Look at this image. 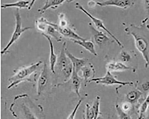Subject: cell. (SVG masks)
Listing matches in <instances>:
<instances>
[{"label": "cell", "instance_id": "2e32d148", "mask_svg": "<svg viewBox=\"0 0 149 119\" xmlns=\"http://www.w3.org/2000/svg\"><path fill=\"white\" fill-rule=\"evenodd\" d=\"M107 71L111 72H120L130 69L131 68L123 63L120 62H112L108 63L106 65Z\"/></svg>", "mask_w": 149, "mask_h": 119}, {"label": "cell", "instance_id": "d6986e66", "mask_svg": "<svg viewBox=\"0 0 149 119\" xmlns=\"http://www.w3.org/2000/svg\"><path fill=\"white\" fill-rule=\"evenodd\" d=\"M67 1H68V0H49L47 4L46 5H44L42 8L39 9L38 11L41 14H43L49 8L56 9Z\"/></svg>", "mask_w": 149, "mask_h": 119}, {"label": "cell", "instance_id": "5bb4252c", "mask_svg": "<svg viewBox=\"0 0 149 119\" xmlns=\"http://www.w3.org/2000/svg\"><path fill=\"white\" fill-rule=\"evenodd\" d=\"M42 35L46 38L48 41L49 44L50 48V55H49V64H50V69L52 72L54 74L55 73V66L57 61L58 57L54 52V46L53 43L50 37L47 35L42 33Z\"/></svg>", "mask_w": 149, "mask_h": 119}, {"label": "cell", "instance_id": "ac0fdd59", "mask_svg": "<svg viewBox=\"0 0 149 119\" xmlns=\"http://www.w3.org/2000/svg\"><path fill=\"white\" fill-rule=\"evenodd\" d=\"M30 3L29 1L26 0H18L15 3H3L1 8L5 9L9 8H16L17 9L28 8Z\"/></svg>", "mask_w": 149, "mask_h": 119}, {"label": "cell", "instance_id": "4316f807", "mask_svg": "<svg viewBox=\"0 0 149 119\" xmlns=\"http://www.w3.org/2000/svg\"><path fill=\"white\" fill-rule=\"evenodd\" d=\"M131 106L130 104L129 103L124 104L121 107V109L124 111L126 112L130 110Z\"/></svg>", "mask_w": 149, "mask_h": 119}, {"label": "cell", "instance_id": "7402d4cb", "mask_svg": "<svg viewBox=\"0 0 149 119\" xmlns=\"http://www.w3.org/2000/svg\"><path fill=\"white\" fill-rule=\"evenodd\" d=\"M84 116L86 119H95V114L92 106L88 104H86V105Z\"/></svg>", "mask_w": 149, "mask_h": 119}, {"label": "cell", "instance_id": "ffe728a7", "mask_svg": "<svg viewBox=\"0 0 149 119\" xmlns=\"http://www.w3.org/2000/svg\"><path fill=\"white\" fill-rule=\"evenodd\" d=\"M141 93L138 91H133L129 92L127 95L126 98L130 103H134L140 98Z\"/></svg>", "mask_w": 149, "mask_h": 119}, {"label": "cell", "instance_id": "603a6c76", "mask_svg": "<svg viewBox=\"0 0 149 119\" xmlns=\"http://www.w3.org/2000/svg\"><path fill=\"white\" fill-rule=\"evenodd\" d=\"M149 105V92L144 102L141 105L139 111V118L143 117L144 114L146 112Z\"/></svg>", "mask_w": 149, "mask_h": 119}, {"label": "cell", "instance_id": "83f0119b", "mask_svg": "<svg viewBox=\"0 0 149 119\" xmlns=\"http://www.w3.org/2000/svg\"><path fill=\"white\" fill-rule=\"evenodd\" d=\"M142 87L145 91L149 90V80L143 83L142 85Z\"/></svg>", "mask_w": 149, "mask_h": 119}, {"label": "cell", "instance_id": "9a60e30c", "mask_svg": "<svg viewBox=\"0 0 149 119\" xmlns=\"http://www.w3.org/2000/svg\"><path fill=\"white\" fill-rule=\"evenodd\" d=\"M70 80L73 90L77 96L80 97V90L81 86L82 78L79 75L78 73L73 68V71Z\"/></svg>", "mask_w": 149, "mask_h": 119}, {"label": "cell", "instance_id": "5b68a950", "mask_svg": "<svg viewBox=\"0 0 149 119\" xmlns=\"http://www.w3.org/2000/svg\"><path fill=\"white\" fill-rule=\"evenodd\" d=\"M95 82L97 84H102L107 86L119 85L125 86L131 85L133 83L129 82H123L117 80L110 71H107L104 76L94 78L91 80L89 83Z\"/></svg>", "mask_w": 149, "mask_h": 119}, {"label": "cell", "instance_id": "1f68e13d", "mask_svg": "<svg viewBox=\"0 0 149 119\" xmlns=\"http://www.w3.org/2000/svg\"><path fill=\"white\" fill-rule=\"evenodd\" d=\"M147 111H148V115H149V105L148 107V108Z\"/></svg>", "mask_w": 149, "mask_h": 119}, {"label": "cell", "instance_id": "9c48e42d", "mask_svg": "<svg viewBox=\"0 0 149 119\" xmlns=\"http://www.w3.org/2000/svg\"><path fill=\"white\" fill-rule=\"evenodd\" d=\"M52 25L58 31L62 36L70 40H84L86 39L81 37L68 26L61 27L56 24L52 23Z\"/></svg>", "mask_w": 149, "mask_h": 119}, {"label": "cell", "instance_id": "f546056e", "mask_svg": "<svg viewBox=\"0 0 149 119\" xmlns=\"http://www.w3.org/2000/svg\"><path fill=\"white\" fill-rule=\"evenodd\" d=\"M36 1V0H31V2L30 3L29 6V7L28 9L30 10H31L32 8L34 5Z\"/></svg>", "mask_w": 149, "mask_h": 119}, {"label": "cell", "instance_id": "e0dca14e", "mask_svg": "<svg viewBox=\"0 0 149 119\" xmlns=\"http://www.w3.org/2000/svg\"><path fill=\"white\" fill-rule=\"evenodd\" d=\"M74 43L82 46L85 50L88 51L91 53L95 56H97V53L95 50V45L93 42L86 41V40L82 41L80 40H71Z\"/></svg>", "mask_w": 149, "mask_h": 119}, {"label": "cell", "instance_id": "44dd1931", "mask_svg": "<svg viewBox=\"0 0 149 119\" xmlns=\"http://www.w3.org/2000/svg\"><path fill=\"white\" fill-rule=\"evenodd\" d=\"M100 97L99 96H97L92 106L95 114V119L97 118L100 114Z\"/></svg>", "mask_w": 149, "mask_h": 119}, {"label": "cell", "instance_id": "8992f818", "mask_svg": "<svg viewBox=\"0 0 149 119\" xmlns=\"http://www.w3.org/2000/svg\"><path fill=\"white\" fill-rule=\"evenodd\" d=\"M76 8L81 10L86 15L89 17L91 20L96 27L98 29H102L108 33L112 38L119 46L121 47H123V45L115 36L105 26L103 21L97 18L92 15L89 12L87 11L83 6L79 3L75 4Z\"/></svg>", "mask_w": 149, "mask_h": 119}, {"label": "cell", "instance_id": "30bf717a", "mask_svg": "<svg viewBox=\"0 0 149 119\" xmlns=\"http://www.w3.org/2000/svg\"><path fill=\"white\" fill-rule=\"evenodd\" d=\"M66 43L64 42L62 46L59 56L57 59L56 64L61 72L72 64L66 53Z\"/></svg>", "mask_w": 149, "mask_h": 119}, {"label": "cell", "instance_id": "f1b7e54d", "mask_svg": "<svg viewBox=\"0 0 149 119\" xmlns=\"http://www.w3.org/2000/svg\"><path fill=\"white\" fill-rule=\"evenodd\" d=\"M144 3L146 8L149 12V0H145Z\"/></svg>", "mask_w": 149, "mask_h": 119}, {"label": "cell", "instance_id": "cb8c5ba5", "mask_svg": "<svg viewBox=\"0 0 149 119\" xmlns=\"http://www.w3.org/2000/svg\"><path fill=\"white\" fill-rule=\"evenodd\" d=\"M116 109L119 117L121 119H130V116L128 115L126 112L123 111L121 107L117 105L116 106Z\"/></svg>", "mask_w": 149, "mask_h": 119}, {"label": "cell", "instance_id": "3957f363", "mask_svg": "<svg viewBox=\"0 0 149 119\" xmlns=\"http://www.w3.org/2000/svg\"><path fill=\"white\" fill-rule=\"evenodd\" d=\"M35 26L39 30L49 37L54 39L57 42L61 41L62 36L52 25V22L41 17L35 21Z\"/></svg>", "mask_w": 149, "mask_h": 119}, {"label": "cell", "instance_id": "4dcf8cb0", "mask_svg": "<svg viewBox=\"0 0 149 119\" xmlns=\"http://www.w3.org/2000/svg\"><path fill=\"white\" fill-rule=\"evenodd\" d=\"M49 1V0H46L45 2L44 5H46L48 3Z\"/></svg>", "mask_w": 149, "mask_h": 119}, {"label": "cell", "instance_id": "52a82bcc", "mask_svg": "<svg viewBox=\"0 0 149 119\" xmlns=\"http://www.w3.org/2000/svg\"><path fill=\"white\" fill-rule=\"evenodd\" d=\"M88 26L93 39L97 45L99 46L103 45L109 41L110 39L103 32L95 28L91 23H89Z\"/></svg>", "mask_w": 149, "mask_h": 119}, {"label": "cell", "instance_id": "d4e9b609", "mask_svg": "<svg viewBox=\"0 0 149 119\" xmlns=\"http://www.w3.org/2000/svg\"><path fill=\"white\" fill-rule=\"evenodd\" d=\"M83 101L82 99H81L78 102L72 113L68 117L67 119H72L75 117L77 112Z\"/></svg>", "mask_w": 149, "mask_h": 119}, {"label": "cell", "instance_id": "277c9868", "mask_svg": "<svg viewBox=\"0 0 149 119\" xmlns=\"http://www.w3.org/2000/svg\"><path fill=\"white\" fill-rule=\"evenodd\" d=\"M16 26L15 30L12 34L11 38L7 45L1 52L2 54L7 53L10 46L14 44L19 38L22 34L25 31L32 29L31 27L23 28L19 9L17 8L15 15Z\"/></svg>", "mask_w": 149, "mask_h": 119}, {"label": "cell", "instance_id": "8fae6325", "mask_svg": "<svg viewBox=\"0 0 149 119\" xmlns=\"http://www.w3.org/2000/svg\"><path fill=\"white\" fill-rule=\"evenodd\" d=\"M48 81V68L47 64L45 63L37 82V92L39 96H40L45 90Z\"/></svg>", "mask_w": 149, "mask_h": 119}, {"label": "cell", "instance_id": "7c38bea8", "mask_svg": "<svg viewBox=\"0 0 149 119\" xmlns=\"http://www.w3.org/2000/svg\"><path fill=\"white\" fill-rule=\"evenodd\" d=\"M82 72L83 78L85 86L89 83V81L95 78V71L93 65L91 63H88L81 69Z\"/></svg>", "mask_w": 149, "mask_h": 119}, {"label": "cell", "instance_id": "484cf974", "mask_svg": "<svg viewBox=\"0 0 149 119\" xmlns=\"http://www.w3.org/2000/svg\"><path fill=\"white\" fill-rule=\"evenodd\" d=\"M120 58L122 61L123 62H127L130 59V55L125 51H122L120 55Z\"/></svg>", "mask_w": 149, "mask_h": 119}, {"label": "cell", "instance_id": "ba28073f", "mask_svg": "<svg viewBox=\"0 0 149 119\" xmlns=\"http://www.w3.org/2000/svg\"><path fill=\"white\" fill-rule=\"evenodd\" d=\"M97 4L101 7L114 6L124 9H127L134 4V0H107Z\"/></svg>", "mask_w": 149, "mask_h": 119}, {"label": "cell", "instance_id": "4fadbf2b", "mask_svg": "<svg viewBox=\"0 0 149 119\" xmlns=\"http://www.w3.org/2000/svg\"><path fill=\"white\" fill-rule=\"evenodd\" d=\"M66 53L72 64L73 68L78 73L81 69L88 64L87 59L76 57L69 53L67 50Z\"/></svg>", "mask_w": 149, "mask_h": 119}, {"label": "cell", "instance_id": "6da1fadb", "mask_svg": "<svg viewBox=\"0 0 149 119\" xmlns=\"http://www.w3.org/2000/svg\"><path fill=\"white\" fill-rule=\"evenodd\" d=\"M133 37L136 49L142 54L146 62V67L149 66V26L145 21L140 26L131 24L125 30Z\"/></svg>", "mask_w": 149, "mask_h": 119}, {"label": "cell", "instance_id": "7a4b0ae2", "mask_svg": "<svg viewBox=\"0 0 149 119\" xmlns=\"http://www.w3.org/2000/svg\"><path fill=\"white\" fill-rule=\"evenodd\" d=\"M42 62L40 61L30 66L19 70L9 80L10 84L8 88L10 89L19 84L21 82L26 80L42 63Z\"/></svg>", "mask_w": 149, "mask_h": 119}]
</instances>
